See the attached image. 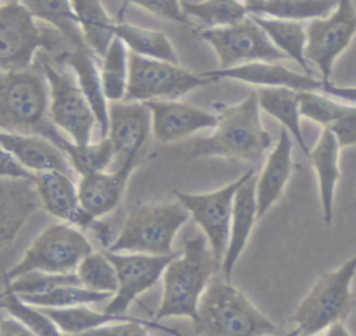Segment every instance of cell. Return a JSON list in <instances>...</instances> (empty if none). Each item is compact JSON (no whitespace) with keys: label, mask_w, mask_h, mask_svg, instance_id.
Here are the masks:
<instances>
[{"label":"cell","mask_w":356,"mask_h":336,"mask_svg":"<svg viewBox=\"0 0 356 336\" xmlns=\"http://www.w3.org/2000/svg\"><path fill=\"white\" fill-rule=\"evenodd\" d=\"M213 108L217 124L210 135L195 142L191 156L260 164L273 147V137L263 125L256 90L235 104L216 101Z\"/></svg>","instance_id":"obj_1"},{"label":"cell","mask_w":356,"mask_h":336,"mask_svg":"<svg viewBox=\"0 0 356 336\" xmlns=\"http://www.w3.org/2000/svg\"><path fill=\"white\" fill-rule=\"evenodd\" d=\"M220 268L203 233L188 237L164 269L163 299L153 322L159 324L168 317H188L195 325L200 296Z\"/></svg>","instance_id":"obj_2"},{"label":"cell","mask_w":356,"mask_h":336,"mask_svg":"<svg viewBox=\"0 0 356 336\" xmlns=\"http://www.w3.org/2000/svg\"><path fill=\"white\" fill-rule=\"evenodd\" d=\"M0 129L39 135L61 147L65 137L49 117V86L40 64L0 74Z\"/></svg>","instance_id":"obj_3"},{"label":"cell","mask_w":356,"mask_h":336,"mask_svg":"<svg viewBox=\"0 0 356 336\" xmlns=\"http://www.w3.org/2000/svg\"><path fill=\"white\" fill-rule=\"evenodd\" d=\"M193 326L206 336H267L278 332L277 325L222 275H213L203 290Z\"/></svg>","instance_id":"obj_4"},{"label":"cell","mask_w":356,"mask_h":336,"mask_svg":"<svg viewBox=\"0 0 356 336\" xmlns=\"http://www.w3.org/2000/svg\"><path fill=\"white\" fill-rule=\"evenodd\" d=\"M189 218L188 210L178 200L138 203L129 210L110 249L104 251L172 254L174 237Z\"/></svg>","instance_id":"obj_5"},{"label":"cell","mask_w":356,"mask_h":336,"mask_svg":"<svg viewBox=\"0 0 356 336\" xmlns=\"http://www.w3.org/2000/svg\"><path fill=\"white\" fill-rule=\"evenodd\" d=\"M355 275L356 254L317 278L291 317L299 336L321 333L334 324L345 322L355 307L352 293Z\"/></svg>","instance_id":"obj_6"},{"label":"cell","mask_w":356,"mask_h":336,"mask_svg":"<svg viewBox=\"0 0 356 336\" xmlns=\"http://www.w3.org/2000/svg\"><path fill=\"white\" fill-rule=\"evenodd\" d=\"M92 251L83 230L64 222L51 224L35 236L21 260L3 272V280L31 272L72 274Z\"/></svg>","instance_id":"obj_7"},{"label":"cell","mask_w":356,"mask_h":336,"mask_svg":"<svg viewBox=\"0 0 356 336\" xmlns=\"http://www.w3.org/2000/svg\"><path fill=\"white\" fill-rule=\"evenodd\" d=\"M214 79L203 72H193L181 64L140 57L129 51V76L127 101L179 100Z\"/></svg>","instance_id":"obj_8"},{"label":"cell","mask_w":356,"mask_h":336,"mask_svg":"<svg viewBox=\"0 0 356 336\" xmlns=\"http://www.w3.org/2000/svg\"><path fill=\"white\" fill-rule=\"evenodd\" d=\"M39 64L49 86V117L54 126L68 135L75 144L92 142V133L97 126L96 117L78 86L72 71L51 64L47 58H39Z\"/></svg>","instance_id":"obj_9"},{"label":"cell","mask_w":356,"mask_h":336,"mask_svg":"<svg viewBox=\"0 0 356 336\" xmlns=\"http://www.w3.org/2000/svg\"><path fill=\"white\" fill-rule=\"evenodd\" d=\"M254 174V169L249 168L228 185L206 193L175 190L177 200L188 210L191 218L202 229L220 267L228 244L234 197L241 185Z\"/></svg>","instance_id":"obj_10"},{"label":"cell","mask_w":356,"mask_h":336,"mask_svg":"<svg viewBox=\"0 0 356 336\" xmlns=\"http://www.w3.org/2000/svg\"><path fill=\"white\" fill-rule=\"evenodd\" d=\"M305 57L313 62L324 83L331 82L337 58L349 47L356 35V7L352 0H338L324 18L306 24Z\"/></svg>","instance_id":"obj_11"},{"label":"cell","mask_w":356,"mask_h":336,"mask_svg":"<svg viewBox=\"0 0 356 336\" xmlns=\"http://www.w3.org/2000/svg\"><path fill=\"white\" fill-rule=\"evenodd\" d=\"M39 49H54V42L42 33L35 18L19 1L0 4V74L22 71L33 65Z\"/></svg>","instance_id":"obj_12"},{"label":"cell","mask_w":356,"mask_h":336,"mask_svg":"<svg viewBox=\"0 0 356 336\" xmlns=\"http://www.w3.org/2000/svg\"><path fill=\"white\" fill-rule=\"evenodd\" d=\"M196 32L216 51L220 62L218 68H229L256 61L286 60L250 14L234 25L213 29L197 28Z\"/></svg>","instance_id":"obj_13"},{"label":"cell","mask_w":356,"mask_h":336,"mask_svg":"<svg viewBox=\"0 0 356 336\" xmlns=\"http://www.w3.org/2000/svg\"><path fill=\"white\" fill-rule=\"evenodd\" d=\"M104 253L113 262L118 280V289L104 308L106 312L114 315H124L138 296L153 287L163 276L168 262L178 254V251L167 255L113 251Z\"/></svg>","instance_id":"obj_14"},{"label":"cell","mask_w":356,"mask_h":336,"mask_svg":"<svg viewBox=\"0 0 356 336\" xmlns=\"http://www.w3.org/2000/svg\"><path fill=\"white\" fill-rule=\"evenodd\" d=\"M152 133V115L145 103L115 101L108 106L107 139L114 150L117 168L136 158Z\"/></svg>","instance_id":"obj_15"},{"label":"cell","mask_w":356,"mask_h":336,"mask_svg":"<svg viewBox=\"0 0 356 336\" xmlns=\"http://www.w3.org/2000/svg\"><path fill=\"white\" fill-rule=\"evenodd\" d=\"M152 115V135L160 143H174L199 131L213 129L217 114L181 100H157L145 103Z\"/></svg>","instance_id":"obj_16"},{"label":"cell","mask_w":356,"mask_h":336,"mask_svg":"<svg viewBox=\"0 0 356 336\" xmlns=\"http://www.w3.org/2000/svg\"><path fill=\"white\" fill-rule=\"evenodd\" d=\"M35 186L42 208L64 224L81 230L93 229L100 219L85 212L78 196V185L74 178L60 171H49L35 175Z\"/></svg>","instance_id":"obj_17"},{"label":"cell","mask_w":356,"mask_h":336,"mask_svg":"<svg viewBox=\"0 0 356 336\" xmlns=\"http://www.w3.org/2000/svg\"><path fill=\"white\" fill-rule=\"evenodd\" d=\"M206 76L218 79H232L259 87H289L298 92L317 90L323 87V81L312 74L298 72L280 64V61H256L229 68H216L203 72Z\"/></svg>","instance_id":"obj_18"},{"label":"cell","mask_w":356,"mask_h":336,"mask_svg":"<svg viewBox=\"0 0 356 336\" xmlns=\"http://www.w3.org/2000/svg\"><path fill=\"white\" fill-rule=\"evenodd\" d=\"M303 118L328 129L341 149L356 146V104L345 103L317 90L299 92Z\"/></svg>","instance_id":"obj_19"},{"label":"cell","mask_w":356,"mask_h":336,"mask_svg":"<svg viewBox=\"0 0 356 336\" xmlns=\"http://www.w3.org/2000/svg\"><path fill=\"white\" fill-rule=\"evenodd\" d=\"M293 169V139L281 129L278 140L267 153L263 167L256 176L257 218H263L282 197Z\"/></svg>","instance_id":"obj_20"},{"label":"cell","mask_w":356,"mask_h":336,"mask_svg":"<svg viewBox=\"0 0 356 336\" xmlns=\"http://www.w3.org/2000/svg\"><path fill=\"white\" fill-rule=\"evenodd\" d=\"M136 161V158H132L113 171L95 172L79 178L78 196L88 215L100 219L118 207Z\"/></svg>","instance_id":"obj_21"},{"label":"cell","mask_w":356,"mask_h":336,"mask_svg":"<svg viewBox=\"0 0 356 336\" xmlns=\"http://www.w3.org/2000/svg\"><path fill=\"white\" fill-rule=\"evenodd\" d=\"M0 144L33 175L60 171L74 176V169L65 154L43 136L0 129Z\"/></svg>","instance_id":"obj_22"},{"label":"cell","mask_w":356,"mask_h":336,"mask_svg":"<svg viewBox=\"0 0 356 336\" xmlns=\"http://www.w3.org/2000/svg\"><path fill=\"white\" fill-rule=\"evenodd\" d=\"M40 207L35 179L0 178V251L13 243L28 218Z\"/></svg>","instance_id":"obj_23"},{"label":"cell","mask_w":356,"mask_h":336,"mask_svg":"<svg viewBox=\"0 0 356 336\" xmlns=\"http://www.w3.org/2000/svg\"><path fill=\"white\" fill-rule=\"evenodd\" d=\"M58 62L67 65L85 94L95 117L102 139L108 132V104L100 79V58L88 47H71L60 53Z\"/></svg>","instance_id":"obj_24"},{"label":"cell","mask_w":356,"mask_h":336,"mask_svg":"<svg viewBox=\"0 0 356 336\" xmlns=\"http://www.w3.org/2000/svg\"><path fill=\"white\" fill-rule=\"evenodd\" d=\"M256 201V174L245 180L236 190L232 205L229 237L227 250L221 262V272L227 280H231L234 267L245 250L252 229L257 221Z\"/></svg>","instance_id":"obj_25"},{"label":"cell","mask_w":356,"mask_h":336,"mask_svg":"<svg viewBox=\"0 0 356 336\" xmlns=\"http://www.w3.org/2000/svg\"><path fill=\"white\" fill-rule=\"evenodd\" d=\"M339 151L341 147L335 136L328 129H321V133L310 149L307 157L316 172L323 219L327 225H330L334 218L335 189L341 176Z\"/></svg>","instance_id":"obj_26"},{"label":"cell","mask_w":356,"mask_h":336,"mask_svg":"<svg viewBox=\"0 0 356 336\" xmlns=\"http://www.w3.org/2000/svg\"><path fill=\"white\" fill-rule=\"evenodd\" d=\"M260 110L277 119L292 139L299 144L302 153L309 157L310 149L305 140L300 125L299 92L289 87H259L254 89Z\"/></svg>","instance_id":"obj_27"},{"label":"cell","mask_w":356,"mask_h":336,"mask_svg":"<svg viewBox=\"0 0 356 336\" xmlns=\"http://www.w3.org/2000/svg\"><path fill=\"white\" fill-rule=\"evenodd\" d=\"M114 33L134 54L179 64L177 50L172 46L170 37L163 31L143 28L118 18V21H115Z\"/></svg>","instance_id":"obj_28"},{"label":"cell","mask_w":356,"mask_h":336,"mask_svg":"<svg viewBox=\"0 0 356 336\" xmlns=\"http://www.w3.org/2000/svg\"><path fill=\"white\" fill-rule=\"evenodd\" d=\"M85 44L102 58L115 37V21L100 0H71Z\"/></svg>","instance_id":"obj_29"},{"label":"cell","mask_w":356,"mask_h":336,"mask_svg":"<svg viewBox=\"0 0 356 336\" xmlns=\"http://www.w3.org/2000/svg\"><path fill=\"white\" fill-rule=\"evenodd\" d=\"M250 17L264 31L271 43L286 57V60L295 61L302 67L303 72L312 74L305 57L307 39L305 22L278 19L259 14H250Z\"/></svg>","instance_id":"obj_30"},{"label":"cell","mask_w":356,"mask_h":336,"mask_svg":"<svg viewBox=\"0 0 356 336\" xmlns=\"http://www.w3.org/2000/svg\"><path fill=\"white\" fill-rule=\"evenodd\" d=\"M35 19L50 24L71 47H88L71 0H18ZM89 49V47H88ZM90 50V49H89Z\"/></svg>","instance_id":"obj_31"},{"label":"cell","mask_w":356,"mask_h":336,"mask_svg":"<svg viewBox=\"0 0 356 336\" xmlns=\"http://www.w3.org/2000/svg\"><path fill=\"white\" fill-rule=\"evenodd\" d=\"M129 76V50L117 36L100 58V79L108 101H122L127 96Z\"/></svg>","instance_id":"obj_32"},{"label":"cell","mask_w":356,"mask_h":336,"mask_svg":"<svg viewBox=\"0 0 356 336\" xmlns=\"http://www.w3.org/2000/svg\"><path fill=\"white\" fill-rule=\"evenodd\" d=\"M181 4L185 17L195 18L203 29L234 25L249 15L242 0L181 1Z\"/></svg>","instance_id":"obj_33"},{"label":"cell","mask_w":356,"mask_h":336,"mask_svg":"<svg viewBox=\"0 0 356 336\" xmlns=\"http://www.w3.org/2000/svg\"><path fill=\"white\" fill-rule=\"evenodd\" d=\"M46 315H49L58 329L64 335H78L95 328H99L106 324L120 322V321H131L136 317L132 315H114L106 311L99 312L88 305H76L68 308H40Z\"/></svg>","instance_id":"obj_34"},{"label":"cell","mask_w":356,"mask_h":336,"mask_svg":"<svg viewBox=\"0 0 356 336\" xmlns=\"http://www.w3.org/2000/svg\"><path fill=\"white\" fill-rule=\"evenodd\" d=\"M60 150L65 154L74 172L79 174V176L108 171L111 164H114V150L107 137L88 144H75L65 139Z\"/></svg>","instance_id":"obj_35"},{"label":"cell","mask_w":356,"mask_h":336,"mask_svg":"<svg viewBox=\"0 0 356 336\" xmlns=\"http://www.w3.org/2000/svg\"><path fill=\"white\" fill-rule=\"evenodd\" d=\"M338 0H267L253 14L278 19L310 22L327 17Z\"/></svg>","instance_id":"obj_36"},{"label":"cell","mask_w":356,"mask_h":336,"mask_svg":"<svg viewBox=\"0 0 356 336\" xmlns=\"http://www.w3.org/2000/svg\"><path fill=\"white\" fill-rule=\"evenodd\" d=\"M25 303L38 308H68L76 305H88L111 299L108 293L89 290L81 285H64L44 293L18 294Z\"/></svg>","instance_id":"obj_37"},{"label":"cell","mask_w":356,"mask_h":336,"mask_svg":"<svg viewBox=\"0 0 356 336\" xmlns=\"http://www.w3.org/2000/svg\"><path fill=\"white\" fill-rule=\"evenodd\" d=\"M0 308L6 310L36 336H65L49 315L40 308L21 300V297L6 285H3V290L0 292Z\"/></svg>","instance_id":"obj_38"},{"label":"cell","mask_w":356,"mask_h":336,"mask_svg":"<svg viewBox=\"0 0 356 336\" xmlns=\"http://www.w3.org/2000/svg\"><path fill=\"white\" fill-rule=\"evenodd\" d=\"M75 274L79 279L81 286L89 290L108 293L114 296L118 289L115 268L104 251L89 253L79 262Z\"/></svg>","instance_id":"obj_39"},{"label":"cell","mask_w":356,"mask_h":336,"mask_svg":"<svg viewBox=\"0 0 356 336\" xmlns=\"http://www.w3.org/2000/svg\"><path fill=\"white\" fill-rule=\"evenodd\" d=\"M15 294H36L44 293L64 285H81L75 272L72 274H43L31 272L18 276L13 280H3Z\"/></svg>","instance_id":"obj_40"},{"label":"cell","mask_w":356,"mask_h":336,"mask_svg":"<svg viewBox=\"0 0 356 336\" xmlns=\"http://www.w3.org/2000/svg\"><path fill=\"white\" fill-rule=\"evenodd\" d=\"M149 328H156L161 330H167L175 336H181L174 329H167L165 326H160L153 321H143L140 318H135L131 321H120L102 325L92 330L78 333V335H65V336H150Z\"/></svg>","instance_id":"obj_41"},{"label":"cell","mask_w":356,"mask_h":336,"mask_svg":"<svg viewBox=\"0 0 356 336\" xmlns=\"http://www.w3.org/2000/svg\"><path fill=\"white\" fill-rule=\"evenodd\" d=\"M125 3L135 4L150 14L174 22H186V17L182 11L181 0H124Z\"/></svg>","instance_id":"obj_42"},{"label":"cell","mask_w":356,"mask_h":336,"mask_svg":"<svg viewBox=\"0 0 356 336\" xmlns=\"http://www.w3.org/2000/svg\"><path fill=\"white\" fill-rule=\"evenodd\" d=\"M0 178L35 179V175L22 168L17 160L0 144Z\"/></svg>","instance_id":"obj_43"},{"label":"cell","mask_w":356,"mask_h":336,"mask_svg":"<svg viewBox=\"0 0 356 336\" xmlns=\"http://www.w3.org/2000/svg\"><path fill=\"white\" fill-rule=\"evenodd\" d=\"M320 92L330 94L331 97H334L337 100L356 104V86H339L332 82H330V83L323 82V87Z\"/></svg>","instance_id":"obj_44"},{"label":"cell","mask_w":356,"mask_h":336,"mask_svg":"<svg viewBox=\"0 0 356 336\" xmlns=\"http://www.w3.org/2000/svg\"><path fill=\"white\" fill-rule=\"evenodd\" d=\"M0 336H36L14 317L0 319Z\"/></svg>","instance_id":"obj_45"},{"label":"cell","mask_w":356,"mask_h":336,"mask_svg":"<svg viewBox=\"0 0 356 336\" xmlns=\"http://www.w3.org/2000/svg\"><path fill=\"white\" fill-rule=\"evenodd\" d=\"M324 336H352L348 330H346V328H345V325H343V322H338V324H334V325H331L330 328H327L324 332H321Z\"/></svg>","instance_id":"obj_46"},{"label":"cell","mask_w":356,"mask_h":336,"mask_svg":"<svg viewBox=\"0 0 356 336\" xmlns=\"http://www.w3.org/2000/svg\"><path fill=\"white\" fill-rule=\"evenodd\" d=\"M267 0H242L245 7L248 8L249 14H253L261 4H264Z\"/></svg>","instance_id":"obj_47"},{"label":"cell","mask_w":356,"mask_h":336,"mask_svg":"<svg viewBox=\"0 0 356 336\" xmlns=\"http://www.w3.org/2000/svg\"><path fill=\"white\" fill-rule=\"evenodd\" d=\"M267 336H299V332H298L295 328H292V329L288 330V332H277V333L267 335Z\"/></svg>","instance_id":"obj_48"},{"label":"cell","mask_w":356,"mask_h":336,"mask_svg":"<svg viewBox=\"0 0 356 336\" xmlns=\"http://www.w3.org/2000/svg\"><path fill=\"white\" fill-rule=\"evenodd\" d=\"M310 336H324L323 333H316V335H310Z\"/></svg>","instance_id":"obj_49"},{"label":"cell","mask_w":356,"mask_h":336,"mask_svg":"<svg viewBox=\"0 0 356 336\" xmlns=\"http://www.w3.org/2000/svg\"><path fill=\"white\" fill-rule=\"evenodd\" d=\"M4 1H18V0H4Z\"/></svg>","instance_id":"obj_50"},{"label":"cell","mask_w":356,"mask_h":336,"mask_svg":"<svg viewBox=\"0 0 356 336\" xmlns=\"http://www.w3.org/2000/svg\"><path fill=\"white\" fill-rule=\"evenodd\" d=\"M3 1H4V0H0V4H1V3H3Z\"/></svg>","instance_id":"obj_51"},{"label":"cell","mask_w":356,"mask_h":336,"mask_svg":"<svg viewBox=\"0 0 356 336\" xmlns=\"http://www.w3.org/2000/svg\"><path fill=\"white\" fill-rule=\"evenodd\" d=\"M355 204H356V199H355Z\"/></svg>","instance_id":"obj_52"}]
</instances>
